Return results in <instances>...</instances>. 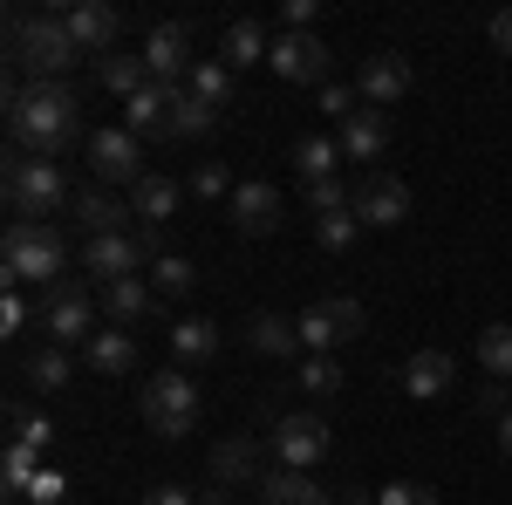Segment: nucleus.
I'll use <instances>...</instances> for the list:
<instances>
[{
	"label": "nucleus",
	"instance_id": "c03bdc74",
	"mask_svg": "<svg viewBox=\"0 0 512 505\" xmlns=\"http://www.w3.org/2000/svg\"><path fill=\"white\" fill-rule=\"evenodd\" d=\"M14 328H28V301H21V287L0 294V335H14Z\"/></svg>",
	"mask_w": 512,
	"mask_h": 505
},
{
	"label": "nucleus",
	"instance_id": "f8f14e48",
	"mask_svg": "<svg viewBox=\"0 0 512 505\" xmlns=\"http://www.w3.org/2000/svg\"><path fill=\"white\" fill-rule=\"evenodd\" d=\"M328 444H335V430L321 424V417H280L274 424V458L287 471H315L328 458Z\"/></svg>",
	"mask_w": 512,
	"mask_h": 505
},
{
	"label": "nucleus",
	"instance_id": "79ce46f5",
	"mask_svg": "<svg viewBox=\"0 0 512 505\" xmlns=\"http://www.w3.org/2000/svg\"><path fill=\"white\" fill-rule=\"evenodd\" d=\"M376 505H437V492H431V485H417V478H396V485L376 492Z\"/></svg>",
	"mask_w": 512,
	"mask_h": 505
},
{
	"label": "nucleus",
	"instance_id": "f03ea898",
	"mask_svg": "<svg viewBox=\"0 0 512 505\" xmlns=\"http://www.w3.org/2000/svg\"><path fill=\"white\" fill-rule=\"evenodd\" d=\"M7 48H14V76H28V82H62L82 62V48H76V35H69V21H62V7L14 14Z\"/></svg>",
	"mask_w": 512,
	"mask_h": 505
},
{
	"label": "nucleus",
	"instance_id": "2eb2a0df",
	"mask_svg": "<svg viewBox=\"0 0 512 505\" xmlns=\"http://www.w3.org/2000/svg\"><path fill=\"white\" fill-rule=\"evenodd\" d=\"M62 21H69V35H76L82 55H110V41H117L123 14L110 0H76V7H62Z\"/></svg>",
	"mask_w": 512,
	"mask_h": 505
},
{
	"label": "nucleus",
	"instance_id": "8fccbe9b",
	"mask_svg": "<svg viewBox=\"0 0 512 505\" xmlns=\"http://www.w3.org/2000/svg\"><path fill=\"white\" fill-rule=\"evenodd\" d=\"M499 451H506V458H512V410H506V417H499Z\"/></svg>",
	"mask_w": 512,
	"mask_h": 505
},
{
	"label": "nucleus",
	"instance_id": "c756f323",
	"mask_svg": "<svg viewBox=\"0 0 512 505\" xmlns=\"http://www.w3.org/2000/svg\"><path fill=\"white\" fill-rule=\"evenodd\" d=\"M294 164H301V185H321V178H335L342 144H335V137H301V144H294Z\"/></svg>",
	"mask_w": 512,
	"mask_h": 505
},
{
	"label": "nucleus",
	"instance_id": "39448f33",
	"mask_svg": "<svg viewBox=\"0 0 512 505\" xmlns=\"http://www.w3.org/2000/svg\"><path fill=\"white\" fill-rule=\"evenodd\" d=\"M137 410H144L151 437H192L198 417H205L198 383H185V369H158V376L144 383V396H137Z\"/></svg>",
	"mask_w": 512,
	"mask_h": 505
},
{
	"label": "nucleus",
	"instance_id": "20e7f679",
	"mask_svg": "<svg viewBox=\"0 0 512 505\" xmlns=\"http://www.w3.org/2000/svg\"><path fill=\"white\" fill-rule=\"evenodd\" d=\"M62 205H76V198H69V178L55 157H14L7 164V212L21 226H48Z\"/></svg>",
	"mask_w": 512,
	"mask_h": 505
},
{
	"label": "nucleus",
	"instance_id": "a19ab883",
	"mask_svg": "<svg viewBox=\"0 0 512 505\" xmlns=\"http://www.w3.org/2000/svg\"><path fill=\"white\" fill-rule=\"evenodd\" d=\"M315 103H321V117H335V123H349L355 110H362V96H355V82H328V89H321Z\"/></svg>",
	"mask_w": 512,
	"mask_h": 505
},
{
	"label": "nucleus",
	"instance_id": "c9c22d12",
	"mask_svg": "<svg viewBox=\"0 0 512 505\" xmlns=\"http://www.w3.org/2000/svg\"><path fill=\"white\" fill-rule=\"evenodd\" d=\"M35 478H41V451H28V444L7 437V451H0V485H7V492H28Z\"/></svg>",
	"mask_w": 512,
	"mask_h": 505
},
{
	"label": "nucleus",
	"instance_id": "bb28decb",
	"mask_svg": "<svg viewBox=\"0 0 512 505\" xmlns=\"http://www.w3.org/2000/svg\"><path fill=\"white\" fill-rule=\"evenodd\" d=\"M21 383L41 389V396H55V389H69V349H55V342H41L35 355H21Z\"/></svg>",
	"mask_w": 512,
	"mask_h": 505
},
{
	"label": "nucleus",
	"instance_id": "ea45409f",
	"mask_svg": "<svg viewBox=\"0 0 512 505\" xmlns=\"http://www.w3.org/2000/svg\"><path fill=\"white\" fill-rule=\"evenodd\" d=\"M355 205V192L342 185V178H321V185H308V212L315 219H328V212H349Z\"/></svg>",
	"mask_w": 512,
	"mask_h": 505
},
{
	"label": "nucleus",
	"instance_id": "4c0bfd02",
	"mask_svg": "<svg viewBox=\"0 0 512 505\" xmlns=\"http://www.w3.org/2000/svg\"><path fill=\"white\" fill-rule=\"evenodd\" d=\"M355 233H362L355 212H328V219H315V246H321V253H349Z\"/></svg>",
	"mask_w": 512,
	"mask_h": 505
},
{
	"label": "nucleus",
	"instance_id": "dca6fc26",
	"mask_svg": "<svg viewBox=\"0 0 512 505\" xmlns=\"http://www.w3.org/2000/svg\"><path fill=\"white\" fill-rule=\"evenodd\" d=\"M226 205H233V226H239L246 239H267V233L280 226V192H274V185H260V178H246V185H239Z\"/></svg>",
	"mask_w": 512,
	"mask_h": 505
},
{
	"label": "nucleus",
	"instance_id": "a18cd8bd",
	"mask_svg": "<svg viewBox=\"0 0 512 505\" xmlns=\"http://www.w3.org/2000/svg\"><path fill=\"white\" fill-rule=\"evenodd\" d=\"M144 505H198V492H192V485H151Z\"/></svg>",
	"mask_w": 512,
	"mask_h": 505
},
{
	"label": "nucleus",
	"instance_id": "a878e982",
	"mask_svg": "<svg viewBox=\"0 0 512 505\" xmlns=\"http://www.w3.org/2000/svg\"><path fill=\"white\" fill-rule=\"evenodd\" d=\"M274 55V35L260 28V21H233L226 35H219V62L226 69H253V62H267Z\"/></svg>",
	"mask_w": 512,
	"mask_h": 505
},
{
	"label": "nucleus",
	"instance_id": "a211bd4d",
	"mask_svg": "<svg viewBox=\"0 0 512 505\" xmlns=\"http://www.w3.org/2000/svg\"><path fill=\"white\" fill-rule=\"evenodd\" d=\"M158 301L164 294L144 280V273H137V280H117V287H103V321H110V328H137V321L158 314Z\"/></svg>",
	"mask_w": 512,
	"mask_h": 505
},
{
	"label": "nucleus",
	"instance_id": "f3484780",
	"mask_svg": "<svg viewBox=\"0 0 512 505\" xmlns=\"http://www.w3.org/2000/svg\"><path fill=\"white\" fill-rule=\"evenodd\" d=\"M171 110H178V89L171 82H151L144 96L123 103V130L130 137H171Z\"/></svg>",
	"mask_w": 512,
	"mask_h": 505
},
{
	"label": "nucleus",
	"instance_id": "09e8293b",
	"mask_svg": "<svg viewBox=\"0 0 512 505\" xmlns=\"http://www.w3.org/2000/svg\"><path fill=\"white\" fill-rule=\"evenodd\" d=\"M492 41H499V48H506V55H512V7H506V14H499V21H492Z\"/></svg>",
	"mask_w": 512,
	"mask_h": 505
},
{
	"label": "nucleus",
	"instance_id": "4be33fe9",
	"mask_svg": "<svg viewBox=\"0 0 512 505\" xmlns=\"http://www.w3.org/2000/svg\"><path fill=\"white\" fill-rule=\"evenodd\" d=\"M260 505H328V492L315 485V471H287V465H274V471H260Z\"/></svg>",
	"mask_w": 512,
	"mask_h": 505
},
{
	"label": "nucleus",
	"instance_id": "f257e3e1",
	"mask_svg": "<svg viewBox=\"0 0 512 505\" xmlns=\"http://www.w3.org/2000/svg\"><path fill=\"white\" fill-rule=\"evenodd\" d=\"M7 137H14V157H62L82 137L76 89L69 82H28L7 103Z\"/></svg>",
	"mask_w": 512,
	"mask_h": 505
},
{
	"label": "nucleus",
	"instance_id": "f704fd0d",
	"mask_svg": "<svg viewBox=\"0 0 512 505\" xmlns=\"http://www.w3.org/2000/svg\"><path fill=\"white\" fill-rule=\"evenodd\" d=\"M151 287L178 301V294H192V287H198V267L185 260V253H158V260H151Z\"/></svg>",
	"mask_w": 512,
	"mask_h": 505
},
{
	"label": "nucleus",
	"instance_id": "aec40b11",
	"mask_svg": "<svg viewBox=\"0 0 512 505\" xmlns=\"http://www.w3.org/2000/svg\"><path fill=\"white\" fill-rule=\"evenodd\" d=\"M130 212H137V226H144V233H164V226H171V212H178V185H171L164 171H144V178L130 185Z\"/></svg>",
	"mask_w": 512,
	"mask_h": 505
},
{
	"label": "nucleus",
	"instance_id": "9d476101",
	"mask_svg": "<svg viewBox=\"0 0 512 505\" xmlns=\"http://www.w3.org/2000/svg\"><path fill=\"white\" fill-rule=\"evenodd\" d=\"M89 171L103 178V185H137L144 178V137H130V130H96L89 137Z\"/></svg>",
	"mask_w": 512,
	"mask_h": 505
},
{
	"label": "nucleus",
	"instance_id": "412c9836",
	"mask_svg": "<svg viewBox=\"0 0 512 505\" xmlns=\"http://www.w3.org/2000/svg\"><path fill=\"white\" fill-rule=\"evenodd\" d=\"M82 362H89L96 376H137V335H130V328H96L89 349H82Z\"/></svg>",
	"mask_w": 512,
	"mask_h": 505
},
{
	"label": "nucleus",
	"instance_id": "ddd939ff",
	"mask_svg": "<svg viewBox=\"0 0 512 505\" xmlns=\"http://www.w3.org/2000/svg\"><path fill=\"white\" fill-rule=\"evenodd\" d=\"M355 96L369 103V110H390V103H403L410 96V62L403 55H362V69H355Z\"/></svg>",
	"mask_w": 512,
	"mask_h": 505
},
{
	"label": "nucleus",
	"instance_id": "2f4dec72",
	"mask_svg": "<svg viewBox=\"0 0 512 505\" xmlns=\"http://www.w3.org/2000/svg\"><path fill=\"white\" fill-rule=\"evenodd\" d=\"M212 349H219V328H212L205 314H192V321L171 328V355H178V362H205Z\"/></svg>",
	"mask_w": 512,
	"mask_h": 505
},
{
	"label": "nucleus",
	"instance_id": "7c9ffc66",
	"mask_svg": "<svg viewBox=\"0 0 512 505\" xmlns=\"http://www.w3.org/2000/svg\"><path fill=\"white\" fill-rule=\"evenodd\" d=\"M478 362H485V376H492V383H512V321L478 328Z\"/></svg>",
	"mask_w": 512,
	"mask_h": 505
},
{
	"label": "nucleus",
	"instance_id": "473e14b6",
	"mask_svg": "<svg viewBox=\"0 0 512 505\" xmlns=\"http://www.w3.org/2000/svg\"><path fill=\"white\" fill-rule=\"evenodd\" d=\"M212 123H219V110H205L192 89H178V110H171V137H178V144H198V137H212Z\"/></svg>",
	"mask_w": 512,
	"mask_h": 505
},
{
	"label": "nucleus",
	"instance_id": "72a5a7b5",
	"mask_svg": "<svg viewBox=\"0 0 512 505\" xmlns=\"http://www.w3.org/2000/svg\"><path fill=\"white\" fill-rule=\"evenodd\" d=\"M212 478L219 485H260V465H253V437H233V444H219V458H212Z\"/></svg>",
	"mask_w": 512,
	"mask_h": 505
},
{
	"label": "nucleus",
	"instance_id": "0eeeda50",
	"mask_svg": "<svg viewBox=\"0 0 512 505\" xmlns=\"http://www.w3.org/2000/svg\"><path fill=\"white\" fill-rule=\"evenodd\" d=\"M294 321H301V349L308 355H328V349H342V342H362V335H369V314H362V301H349V294L315 301V308L294 314Z\"/></svg>",
	"mask_w": 512,
	"mask_h": 505
},
{
	"label": "nucleus",
	"instance_id": "de8ad7c7",
	"mask_svg": "<svg viewBox=\"0 0 512 505\" xmlns=\"http://www.w3.org/2000/svg\"><path fill=\"white\" fill-rule=\"evenodd\" d=\"M478 410H499V417H506V410H512V403H506V383H485V389H478Z\"/></svg>",
	"mask_w": 512,
	"mask_h": 505
},
{
	"label": "nucleus",
	"instance_id": "7ed1b4c3",
	"mask_svg": "<svg viewBox=\"0 0 512 505\" xmlns=\"http://www.w3.org/2000/svg\"><path fill=\"white\" fill-rule=\"evenodd\" d=\"M0 267H7V287H62L69 280V239L55 226H7L0 233Z\"/></svg>",
	"mask_w": 512,
	"mask_h": 505
},
{
	"label": "nucleus",
	"instance_id": "6ab92c4d",
	"mask_svg": "<svg viewBox=\"0 0 512 505\" xmlns=\"http://www.w3.org/2000/svg\"><path fill=\"white\" fill-rule=\"evenodd\" d=\"M335 144H342V157H349V164H376V157L390 151V117L362 103V110L342 123V137H335Z\"/></svg>",
	"mask_w": 512,
	"mask_h": 505
},
{
	"label": "nucleus",
	"instance_id": "5701e85b",
	"mask_svg": "<svg viewBox=\"0 0 512 505\" xmlns=\"http://www.w3.org/2000/svg\"><path fill=\"white\" fill-rule=\"evenodd\" d=\"M246 349H253V355H280V362H287V355H308V349H301V321L267 314V308L246 321Z\"/></svg>",
	"mask_w": 512,
	"mask_h": 505
},
{
	"label": "nucleus",
	"instance_id": "e433bc0d",
	"mask_svg": "<svg viewBox=\"0 0 512 505\" xmlns=\"http://www.w3.org/2000/svg\"><path fill=\"white\" fill-rule=\"evenodd\" d=\"M294 383L308 389V396H335V389H342V369H335V355H301Z\"/></svg>",
	"mask_w": 512,
	"mask_h": 505
},
{
	"label": "nucleus",
	"instance_id": "393cba45",
	"mask_svg": "<svg viewBox=\"0 0 512 505\" xmlns=\"http://www.w3.org/2000/svg\"><path fill=\"white\" fill-rule=\"evenodd\" d=\"M451 376H458V362H451L444 349H417L410 362H403V389H410L417 403H424V396H444Z\"/></svg>",
	"mask_w": 512,
	"mask_h": 505
},
{
	"label": "nucleus",
	"instance_id": "9b49d317",
	"mask_svg": "<svg viewBox=\"0 0 512 505\" xmlns=\"http://www.w3.org/2000/svg\"><path fill=\"white\" fill-rule=\"evenodd\" d=\"M267 69H274L280 82H294V89H328V48H321L315 35H274Z\"/></svg>",
	"mask_w": 512,
	"mask_h": 505
},
{
	"label": "nucleus",
	"instance_id": "b1692460",
	"mask_svg": "<svg viewBox=\"0 0 512 505\" xmlns=\"http://www.w3.org/2000/svg\"><path fill=\"white\" fill-rule=\"evenodd\" d=\"M76 219H82V239H103V233H130L137 212H130L123 198H110V192L89 185V192H76Z\"/></svg>",
	"mask_w": 512,
	"mask_h": 505
},
{
	"label": "nucleus",
	"instance_id": "6e6552de",
	"mask_svg": "<svg viewBox=\"0 0 512 505\" xmlns=\"http://www.w3.org/2000/svg\"><path fill=\"white\" fill-rule=\"evenodd\" d=\"M158 253H151V239L144 233H103V239H82V267L96 273L103 287H117V280H137V273L151 267Z\"/></svg>",
	"mask_w": 512,
	"mask_h": 505
},
{
	"label": "nucleus",
	"instance_id": "c85d7f7f",
	"mask_svg": "<svg viewBox=\"0 0 512 505\" xmlns=\"http://www.w3.org/2000/svg\"><path fill=\"white\" fill-rule=\"evenodd\" d=\"M185 89H192V96L205 103V110H226V103H233V69H226L219 55H205V62H192Z\"/></svg>",
	"mask_w": 512,
	"mask_h": 505
},
{
	"label": "nucleus",
	"instance_id": "1a4fd4ad",
	"mask_svg": "<svg viewBox=\"0 0 512 505\" xmlns=\"http://www.w3.org/2000/svg\"><path fill=\"white\" fill-rule=\"evenodd\" d=\"M362 226H403L410 219V185L403 178H390V171H362V185H355V205H349Z\"/></svg>",
	"mask_w": 512,
	"mask_h": 505
},
{
	"label": "nucleus",
	"instance_id": "37998d69",
	"mask_svg": "<svg viewBox=\"0 0 512 505\" xmlns=\"http://www.w3.org/2000/svg\"><path fill=\"white\" fill-rule=\"evenodd\" d=\"M48 437H55V424H48V417H28V410H14V444H28V451H48Z\"/></svg>",
	"mask_w": 512,
	"mask_h": 505
},
{
	"label": "nucleus",
	"instance_id": "49530a36",
	"mask_svg": "<svg viewBox=\"0 0 512 505\" xmlns=\"http://www.w3.org/2000/svg\"><path fill=\"white\" fill-rule=\"evenodd\" d=\"M28 499H35V505H55V499H62V478H48V471H41L35 485H28Z\"/></svg>",
	"mask_w": 512,
	"mask_h": 505
},
{
	"label": "nucleus",
	"instance_id": "58836bf2",
	"mask_svg": "<svg viewBox=\"0 0 512 505\" xmlns=\"http://www.w3.org/2000/svg\"><path fill=\"white\" fill-rule=\"evenodd\" d=\"M185 192H192V198H205V205H212V198H233L239 185H233V178H226V164H192V178H185Z\"/></svg>",
	"mask_w": 512,
	"mask_h": 505
},
{
	"label": "nucleus",
	"instance_id": "423d86ee",
	"mask_svg": "<svg viewBox=\"0 0 512 505\" xmlns=\"http://www.w3.org/2000/svg\"><path fill=\"white\" fill-rule=\"evenodd\" d=\"M41 335H48L55 349H89V335H96V301L82 294L76 280H62V287L41 294Z\"/></svg>",
	"mask_w": 512,
	"mask_h": 505
},
{
	"label": "nucleus",
	"instance_id": "4468645a",
	"mask_svg": "<svg viewBox=\"0 0 512 505\" xmlns=\"http://www.w3.org/2000/svg\"><path fill=\"white\" fill-rule=\"evenodd\" d=\"M144 69H151V82H171V89H185V76H192V35H185L178 21L151 28V35H144Z\"/></svg>",
	"mask_w": 512,
	"mask_h": 505
},
{
	"label": "nucleus",
	"instance_id": "cd10ccee",
	"mask_svg": "<svg viewBox=\"0 0 512 505\" xmlns=\"http://www.w3.org/2000/svg\"><path fill=\"white\" fill-rule=\"evenodd\" d=\"M96 82H103L110 96L130 103V96H144V89H151V69H144V55H103V62H96Z\"/></svg>",
	"mask_w": 512,
	"mask_h": 505
}]
</instances>
